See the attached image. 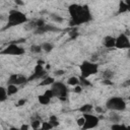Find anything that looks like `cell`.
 Masks as SVG:
<instances>
[{
    "mask_svg": "<svg viewBox=\"0 0 130 130\" xmlns=\"http://www.w3.org/2000/svg\"><path fill=\"white\" fill-rule=\"evenodd\" d=\"M129 85H130V81L129 80H126V82H124L122 84V86H129Z\"/></svg>",
    "mask_w": 130,
    "mask_h": 130,
    "instance_id": "cell-42",
    "label": "cell"
},
{
    "mask_svg": "<svg viewBox=\"0 0 130 130\" xmlns=\"http://www.w3.org/2000/svg\"><path fill=\"white\" fill-rule=\"evenodd\" d=\"M24 49L22 47H19L17 44H10L9 46H7L5 49H3L0 54L1 55H15V56H19L24 54Z\"/></svg>",
    "mask_w": 130,
    "mask_h": 130,
    "instance_id": "cell-5",
    "label": "cell"
},
{
    "mask_svg": "<svg viewBox=\"0 0 130 130\" xmlns=\"http://www.w3.org/2000/svg\"><path fill=\"white\" fill-rule=\"evenodd\" d=\"M35 23H36V26H37V28L38 27H42V26H44L46 23H45V21H44V19H38V20H36L35 21Z\"/></svg>",
    "mask_w": 130,
    "mask_h": 130,
    "instance_id": "cell-32",
    "label": "cell"
},
{
    "mask_svg": "<svg viewBox=\"0 0 130 130\" xmlns=\"http://www.w3.org/2000/svg\"><path fill=\"white\" fill-rule=\"evenodd\" d=\"M73 91L76 92V93H80V92L82 91V87H81L80 85H75L74 88H73Z\"/></svg>",
    "mask_w": 130,
    "mask_h": 130,
    "instance_id": "cell-34",
    "label": "cell"
},
{
    "mask_svg": "<svg viewBox=\"0 0 130 130\" xmlns=\"http://www.w3.org/2000/svg\"><path fill=\"white\" fill-rule=\"evenodd\" d=\"M6 98H7L6 94H2V93H0V102H4V101L6 100Z\"/></svg>",
    "mask_w": 130,
    "mask_h": 130,
    "instance_id": "cell-40",
    "label": "cell"
},
{
    "mask_svg": "<svg viewBox=\"0 0 130 130\" xmlns=\"http://www.w3.org/2000/svg\"><path fill=\"white\" fill-rule=\"evenodd\" d=\"M128 9H129V5L126 2H124V1H120L119 2V10H118V13L119 14L126 12Z\"/></svg>",
    "mask_w": 130,
    "mask_h": 130,
    "instance_id": "cell-12",
    "label": "cell"
},
{
    "mask_svg": "<svg viewBox=\"0 0 130 130\" xmlns=\"http://www.w3.org/2000/svg\"><path fill=\"white\" fill-rule=\"evenodd\" d=\"M35 130H44V129H42V128H38V129H35Z\"/></svg>",
    "mask_w": 130,
    "mask_h": 130,
    "instance_id": "cell-46",
    "label": "cell"
},
{
    "mask_svg": "<svg viewBox=\"0 0 130 130\" xmlns=\"http://www.w3.org/2000/svg\"><path fill=\"white\" fill-rule=\"evenodd\" d=\"M91 110H92V106L90 104H85V105H83L79 108V111L82 112V113H85V114L89 113Z\"/></svg>",
    "mask_w": 130,
    "mask_h": 130,
    "instance_id": "cell-17",
    "label": "cell"
},
{
    "mask_svg": "<svg viewBox=\"0 0 130 130\" xmlns=\"http://www.w3.org/2000/svg\"><path fill=\"white\" fill-rule=\"evenodd\" d=\"M19 130H28V125H26V124L21 125L20 128H19Z\"/></svg>",
    "mask_w": 130,
    "mask_h": 130,
    "instance_id": "cell-38",
    "label": "cell"
},
{
    "mask_svg": "<svg viewBox=\"0 0 130 130\" xmlns=\"http://www.w3.org/2000/svg\"><path fill=\"white\" fill-rule=\"evenodd\" d=\"M41 48H42V50H44L45 52L49 53V52H51V51L54 49V46H53L52 44H50V43H44V44L41 46Z\"/></svg>",
    "mask_w": 130,
    "mask_h": 130,
    "instance_id": "cell-20",
    "label": "cell"
},
{
    "mask_svg": "<svg viewBox=\"0 0 130 130\" xmlns=\"http://www.w3.org/2000/svg\"><path fill=\"white\" fill-rule=\"evenodd\" d=\"M51 68V65L50 64H47V66H46V70H48V69H50Z\"/></svg>",
    "mask_w": 130,
    "mask_h": 130,
    "instance_id": "cell-44",
    "label": "cell"
},
{
    "mask_svg": "<svg viewBox=\"0 0 130 130\" xmlns=\"http://www.w3.org/2000/svg\"><path fill=\"white\" fill-rule=\"evenodd\" d=\"M98 70H99L98 64L92 63L90 61H83L80 65L81 77H84V78H87L88 76L98 73Z\"/></svg>",
    "mask_w": 130,
    "mask_h": 130,
    "instance_id": "cell-3",
    "label": "cell"
},
{
    "mask_svg": "<svg viewBox=\"0 0 130 130\" xmlns=\"http://www.w3.org/2000/svg\"><path fill=\"white\" fill-rule=\"evenodd\" d=\"M102 83L105 84V85H113V81H111V80H109V79H104V80L102 81Z\"/></svg>",
    "mask_w": 130,
    "mask_h": 130,
    "instance_id": "cell-36",
    "label": "cell"
},
{
    "mask_svg": "<svg viewBox=\"0 0 130 130\" xmlns=\"http://www.w3.org/2000/svg\"><path fill=\"white\" fill-rule=\"evenodd\" d=\"M60 28L58 27H55L53 25H49V24H45L44 26L42 27H38L35 29V35H42V34H45V32H51V31H59Z\"/></svg>",
    "mask_w": 130,
    "mask_h": 130,
    "instance_id": "cell-10",
    "label": "cell"
},
{
    "mask_svg": "<svg viewBox=\"0 0 130 130\" xmlns=\"http://www.w3.org/2000/svg\"><path fill=\"white\" fill-rule=\"evenodd\" d=\"M114 76V72L112 71V70H109V69H107V70H105L104 72H103V77H104V79H109V80H111V78Z\"/></svg>",
    "mask_w": 130,
    "mask_h": 130,
    "instance_id": "cell-21",
    "label": "cell"
},
{
    "mask_svg": "<svg viewBox=\"0 0 130 130\" xmlns=\"http://www.w3.org/2000/svg\"><path fill=\"white\" fill-rule=\"evenodd\" d=\"M64 73H65V71L62 70V69H59V70H55V71H54V75H55V76H61V75H63Z\"/></svg>",
    "mask_w": 130,
    "mask_h": 130,
    "instance_id": "cell-33",
    "label": "cell"
},
{
    "mask_svg": "<svg viewBox=\"0 0 130 130\" xmlns=\"http://www.w3.org/2000/svg\"><path fill=\"white\" fill-rule=\"evenodd\" d=\"M115 47L118 49H129L130 48V42H129L128 37L125 34H122L118 38H116Z\"/></svg>",
    "mask_w": 130,
    "mask_h": 130,
    "instance_id": "cell-8",
    "label": "cell"
},
{
    "mask_svg": "<svg viewBox=\"0 0 130 130\" xmlns=\"http://www.w3.org/2000/svg\"><path fill=\"white\" fill-rule=\"evenodd\" d=\"M50 16H51V18H52L55 22H58V23L63 22V20H64L62 16H60V15H58V14H55V13H51Z\"/></svg>",
    "mask_w": 130,
    "mask_h": 130,
    "instance_id": "cell-24",
    "label": "cell"
},
{
    "mask_svg": "<svg viewBox=\"0 0 130 130\" xmlns=\"http://www.w3.org/2000/svg\"><path fill=\"white\" fill-rule=\"evenodd\" d=\"M49 123H50L53 127L58 126V125L60 124V123H59V121H58V119H57V117H56V116H54V115L50 116V118H49Z\"/></svg>",
    "mask_w": 130,
    "mask_h": 130,
    "instance_id": "cell-23",
    "label": "cell"
},
{
    "mask_svg": "<svg viewBox=\"0 0 130 130\" xmlns=\"http://www.w3.org/2000/svg\"><path fill=\"white\" fill-rule=\"evenodd\" d=\"M67 83H68L69 85L75 86V85H78V84H79V79H78L77 77H75V76H71V77L68 78Z\"/></svg>",
    "mask_w": 130,
    "mask_h": 130,
    "instance_id": "cell-19",
    "label": "cell"
},
{
    "mask_svg": "<svg viewBox=\"0 0 130 130\" xmlns=\"http://www.w3.org/2000/svg\"><path fill=\"white\" fill-rule=\"evenodd\" d=\"M47 73V70L43 68L42 65H36L35 67V70H34V73L27 78V81H30V80H34V79H39V78H42V77H45Z\"/></svg>",
    "mask_w": 130,
    "mask_h": 130,
    "instance_id": "cell-9",
    "label": "cell"
},
{
    "mask_svg": "<svg viewBox=\"0 0 130 130\" xmlns=\"http://www.w3.org/2000/svg\"><path fill=\"white\" fill-rule=\"evenodd\" d=\"M111 130H130V127L120 124H113L111 126Z\"/></svg>",
    "mask_w": 130,
    "mask_h": 130,
    "instance_id": "cell-16",
    "label": "cell"
},
{
    "mask_svg": "<svg viewBox=\"0 0 130 130\" xmlns=\"http://www.w3.org/2000/svg\"><path fill=\"white\" fill-rule=\"evenodd\" d=\"M10 130H19V129L15 128V127H11V128H10Z\"/></svg>",
    "mask_w": 130,
    "mask_h": 130,
    "instance_id": "cell-45",
    "label": "cell"
},
{
    "mask_svg": "<svg viewBox=\"0 0 130 130\" xmlns=\"http://www.w3.org/2000/svg\"><path fill=\"white\" fill-rule=\"evenodd\" d=\"M16 77H17V74H11L10 77L8 78V81H7V84H13L14 85V82L16 80Z\"/></svg>",
    "mask_w": 130,
    "mask_h": 130,
    "instance_id": "cell-30",
    "label": "cell"
},
{
    "mask_svg": "<svg viewBox=\"0 0 130 130\" xmlns=\"http://www.w3.org/2000/svg\"><path fill=\"white\" fill-rule=\"evenodd\" d=\"M95 112H96L98 114H101V113H103L104 111H103V109H102V108H101L100 106H98V107L95 108Z\"/></svg>",
    "mask_w": 130,
    "mask_h": 130,
    "instance_id": "cell-39",
    "label": "cell"
},
{
    "mask_svg": "<svg viewBox=\"0 0 130 130\" xmlns=\"http://www.w3.org/2000/svg\"><path fill=\"white\" fill-rule=\"evenodd\" d=\"M79 79V83H81V85H84V86H90L91 85V83H90V81H88L86 78H84V77H81L80 76V78H78Z\"/></svg>",
    "mask_w": 130,
    "mask_h": 130,
    "instance_id": "cell-25",
    "label": "cell"
},
{
    "mask_svg": "<svg viewBox=\"0 0 130 130\" xmlns=\"http://www.w3.org/2000/svg\"><path fill=\"white\" fill-rule=\"evenodd\" d=\"M69 14L71 16L70 25L75 26L91 20V14L87 7V5H79V4H71L68 7Z\"/></svg>",
    "mask_w": 130,
    "mask_h": 130,
    "instance_id": "cell-1",
    "label": "cell"
},
{
    "mask_svg": "<svg viewBox=\"0 0 130 130\" xmlns=\"http://www.w3.org/2000/svg\"><path fill=\"white\" fill-rule=\"evenodd\" d=\"M38 100H39V102H40L42 105H48V104H50V101H51V100H49L48 98H46L44 94H40V95L38 96Z\"/></svg>",
    "mask_w": 130,
    "mask_h": 130,
    "instance_id": "cell-22",
    "label": "cell"
},
{
    "mask_svg": "<svg viewBox=\"0 0 130 130\" xmlns=\"http://www.w3.org/2000/svg\"><path fill=\"white\" fill-rule=\"evenodd\" d=\"M26 21H27V18L24 13H22L21 11H18V10H10L9 15H8V23L5 26V28L15 26V25H18L21 23H25Z\"/></svg>",
    "mask_w": 130,
    "mask_h": 130,
    "instance_id": "cell-2",
    "label": "cell"
},
{
    "mask_svg": "<svg viewBox=\"0 0 130 130\" xmlns=\"http://www.w3.org/2000/svg\"><path fill=\"white\" fill-rule=\"evenodd\" d=\"M109 119H110V121L113 122L114 124H118V122H120V119H121V118H120V116H119L118 114H116V113H111Z\"/></svg>",
    "mask_w": 130,
    "mask_h": 130,
    "instance_id": "cell-18",
    "label": "cell"
},
{
    "mask_svg": "<svg viewBox=\"0 0 130 130\" xmlns=\"http://www.w3.org/2000/svg\"><path fill=\"white\" fill-rule=\"evenodd\" d=\"M25 82H27V78L25 77V76H23V75H18L17 74V77H16V80H15V82H14V85H20V84H23V83H25Z\"/></svg>",
    "mask_w": 130,
    "mask_h": 130,
    "instance_id": "cell-15",
    "label": "cell"
},
{
    "mask_svg": "<svg viewBox=\"0 0 130 130\" xmlns=\"http://www.w3.org/2000/svg\"><path fill=\"white\" fill-rule=\"evenodd\" d=\"M106 106L109 110L112 111H124L126 109V102L119 96H113L106 103Z\"/></svg>",
    "mask_w": 130,
    "mask_h": 130,
    "instance_id": "cell-4",
    "label": "cell"
},
{
    "mask_svg": "<svg viewBox=\"0 0 130 130\" xmlns=\"http://www.w3.org/2000/svg\"><path fill=\"white\" fill-rule=\"evenodd\" d=\"M54 96L57 98H67V92H68V88L65 84H63L62 82H54L52 84V88Z\"/></svg>",
    "mask_w": 130,
    "mask_h": 130,
    "instance_id": "cell-6",
    "label": "cell"
},
{
    "mask_svg": "<svg viewBox=\"0 0 130 130\" xmlns=\"http://www.w3.org/2000/svg\"><path fill=\"white\" fill-rule=\"evenodd\" d=\"M14 2H15L16 5H23V4H24V3H23L22 1H20V0H15Z\"/></svg>",
    "mask_w": 130,
    "mask_h": 130,
    "instance_id": "cell-41",
    "label": "cell"
},
{
    "mask_svg": "<svg viewBox=\"0 0 130 130\" xmlns=\"http://www.w3.org/2000/svg\"><path fill=\"white\" fill-rule=\"evenodd\" d=\"M83 118H84V124H83V126L81 127L82 130L92 129V128L96 127L98 124H99V118L95 117V116H93V115H90V114H84Z\"/></svg>",
    "mask_w": 130,
    "mask_h": 130,
    "instance_id": "cell-7",
    "label": "cell"
},
{
    "mask_svg": "<svg viewBox=\"0 0 130 130\" xmlns=\"http://www.w3.org/2000/svg\"><path fill=\"white\" fill-rule=\"evenodd\" d=\"M43 64H45V62H44L43 60H39V61H38V65H42V66H43Z\"/></svg>",
    "mask_w": 130,
    "mask_h": 130,
    "instance_id": "cell-43",
    "label": "cell"
},
{
    "mask_svg": "<svg viewBox=\"0 0 130 130\" xmlns=\"http://www.w3.org/2000/svg\"><path fill=\"white\" fill-rule=\"evenodd\" d=\"M41 124H42L41 120H32V121H31V127H32V129H34V130H35V129L40 128Z\"/></svg>",
    "mask_w": 130,
    "mask_h": 130,
    "instance_id": "cell-26",
    "label": "cell"
},
{
    "mask_svg": "<svg viewBox=\"0 0 130 130\" xmlns=\"http://www.w3.org/2000/svg\"><path fill=\"white\" fill-rule=\"evenodd\" d=\"M30 51L32 52V53H41V51H42V48H41V46H38V45H32L31 47H30Z\"/></svg>",
    "mask_w": 130,
    "mask_h": 130,
    "instance_id": "cell-28",
    "label": "cell"
},
{
    "mask_svg": "<svg viewBox=\"0 0 130 130\" xmlns=\"http://www.w3.org/2000/svg\"><path fill=\"white\" fill-rule=\"evenodd\" d=\"M25 103H26V100H24V99H21V100H19V101L17 102L16 106H17V107H20V106H23Z\"/></svg>",
    "mask_w": 130,
    "mask_h": 130,
    "instance_id": "cell-37",
    "label": "cell"
},
{
    "mask_svg": "<svg viewBox=\"0 0 130 130\" xmlns=\"http://www.w3.org/2000/svg\"><path fill=\"white\" fill-rule=\"evenodd\" d=\"M44 95H45L46 98H48L49 100H51L52 98H54V93H53V90H52V89H47V90L45 91Z\"/></svg>",
    "mask_w": 130,
    "mask_h": 130,
    "instance_id": "cell-31",
    "label": "cell"
},
{
    "mask_svg": "<svg viewBox=\"0 0 130 130\" xmlns=\"http://www.w3.org/2000/svg\"><path fill=\"white\" fill-rule=\"evenodd\" d=\"M55 82V79L54 77H51V76H48V77H45L44 80L40 83V86H45V85H52L53 83Z\"/></svg>",
    "mask_w": 130,
    "mask_h": 130,
    "instance_id": "cell-13",
    "label": "cell"
},
{
    "mask_svg": "<svg viewBox=\"0 0 130 130\" xmlns=\"http://www.w3.org/2000/svg\"><path fill=\"white\" fill-rule=\"evenodd\" d=\"M69 37H70V39H76L77 37H78V32H77V29L76 28H73V29H71L69 32Z\"/></svg>",
    "mask_w": 130,
    "mask_h": 130,
    "instance_id": "cell-27",
    "label": "cell"
},
{
    "mask_svg": "<svg viewBox=\"0 0 130 130\" xmlns=\"http://www.w3.org/2000/svg\"><path fill=\"white\" fill-rule=\"evenodd\" d=\"M42 129H44V130H52L53 126L49 122H42Z\"/></svg>",
    "mask_w": 130,
    "mask_h": 130,
    "instance_id": "cell-29",
    "label": "cell"
},
{
    "mask_svg": "<svg viewBox=\"0 0 130 130\" xmlns=\"http://www.w3.org/2000/svg\"><path fill=\"white\" fill-rule=\"evenodd\" d=\"M115 42H116V38L111 37V36H107L103 39V45L107 48H114Z\"/></svg>",
    "mask_w": 130,
    "mask_h": 130,
    "instance_id": "cell-11",
    "label": "cell"
},
{
    "mask_svg": "<svg viewBox=\"0 0 130 130\" xmlns=\"http://www.w3.org/2000/svg\"><path fill=\"white\" fill-rule=\"evenodd\" d=\"M83 124H84V118H83V117L78 118V119H77V125H78L79 127H82Z\"/></svg>",
    "mask_w": 130,
    "mask_h": 130,
    "instance_id": "cell-35",
    "label": "cell"
},
{
    "mask_svg": "<svg viewBox=\"0 0 130 130\" xmlns=\"http://www.w3.org/2000/svg\"><path fill=\"white\" fill-rule=\"evenodd\" d=\"M18 91V88L16 85H13V84H9L8 87L6 88V94L7 95H11V94H14Z\"/></svg>",
    "mask_w": 130,
    "mask_h": 130,
    "instance_id": "cell-14",
    "label": "cell"
}]
</instances>
